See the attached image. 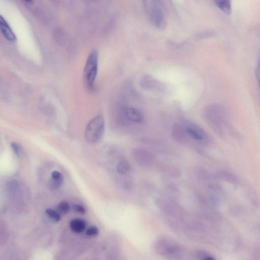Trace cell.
Returning <instances> with one entry per match:
<instances>
[{"mask_svg": "<svg viewBox=\"0 0 260 260\" xmlns=\"http://www.w3.org/2000/svg\"><path fill=\"white\" fill-rule=\"evenodd\" d=\"M223 107L212 105L205 110L204 117L210 127L218 134H226L229 129L228 116Z\"/></svg>", "mask_w": 260, "mask_h": 260, "instance_id": "1", "label": "cell"}, {"mask_svg": "<svg viewBox=\"0 0 260 260\" xmlns=\"http://www.w3.org/2000/svg\"><path fill=\"white\" fill-rule=\"evenodd\" d=\"M105 132V121L103 117L97 116L87 125L85 131V138L92 144L98 143L103 137Z\"/></svg>", "mask_w": 260, "mask_h": 260, "instance_id": "2", "label": "cell"}, {"mask_svg": "<svg viewBox=\"0 0 260 260\" xmlns=\"http://www.w3.org/2000/svg\"><path fill=\"white\" fill-rule=\"evenodd\" d=\"M99 55L97 51H93L89 55L84 69L85 83L89 89H92L97 75Z\"/></svg>", "mask_w": 260, "mask_h": 260, "instance_id": "3", "label": "cell"}, {"mask_svg": "<svg viewBox=\"0 0 260 260\" xmlns=\"http://www.w3.org/2000/svg\"><path fill=\"white\" fill-rule=\"evenodd\" d=\"M148 10L152 24L159 28H163L165 25L164 18L161 8L158 3L155 1L152 2Z\"/></svg>", "mask_w": 260, "mask_h": 260, "instance_id": "4", "label": "cell"}, {"mask_svg": "<svg viewBox=\"0 0 260 260\" xmlns=\"http://www.w3.org/2000/svg\"><path fill=\"white\" fill-rule=\"evenodd\" d=\"M186 134L192 139L198 141H204L206 139L205 132L198 125L193 123H188L184 128Z\"/></svg>", "mask_w": 260, "mask_h": 260, "instance_id": "5", "label": "cell"}, {"mask_svg": "<svg viewBox=\"0 0 260 260\" xmlns=\"http://www.w3.org/2000/svg\"><path fill=\"white\" fill-rule=\"evenodd\" d=\"M122 116L124 119L135 123H141L143 121L144 118L142 113L137 109L127 107L122 110Z\"/></svg>", "mask_w": 260, "mask_h": 260, "instance_id": "6", "label": "cell"}, {"mask_svg": "<svg viewBox=\"0 0 260 260\" xmlns=\"http://www.w3.org/2000/svg\"><path fill=\"white\" fill-rule=\"evenodd\" d=\"M174 242L165 240L159 243L158 249L161 253L171 255L178 252L179 247Z\"/></svg>", "mask_w": 260, "mask_h": 260, "instance_id": "7", "label": "cell"}, {"mask_svg": "<svg viewBox=\"0 0 260 260\" xmlns=\"http://www.w3.org/2000/svg\"><path fill=\"white\" fill-rule=\"evenodd\" d=\"M0 27L2 33L9 41L15 42L17 37L7 21L2 16L0 17Z\"/></svg>", "mask_w": 260, "mask_h": 260, "instance_id": "8", "label": "cell"}, {"mask_svg": "<svg viewBox=\"0 0 260 260\" xmlns=\"http://www.w3.org/2000/svg\"><path fill=\"white\" fill-rule=\"evenodd\" d=\"M87 226L85 220L81 218H76L72 219L70 222V228L71 230L77 234L83 232Z\"/></svg>", "mask_w": 260, "mask_h": 260, "instance_id": "9", "label": "cell"}, {"mask_svg": "<svg viewBox=\"0 0 260 260\" xmlns=\"http://www.w3.org/2000/svg\"><path fill=\"white\" fill-rule=\"evenodd\" d=\"M217 7L224 13L229 15L231 12V4L230 0H214Z\"/></svg>", "mask_w": 260, "mask_h": 260, "instance_id": "10", "label": "cell"}, {"mask_svg": "<svg viewBox=\"0 0 260 260\" xmlns=\"http://www.w3.org/2000/svg\"><path fill=\"white\" fill-rule=\"evenodd\" d=\"M52 178L53 179V187L56 189L60 188L64 180L62 174L58 171L53 172L52 174Z\"/></svg>", "mask_w": 260, "mask_h": 260, "instance_id": "11", "label": "cell"}, {"mask_svg": "<svg viewBox=\"0 0 260 260\" xmlns=\"http://www.w3.org/2000/svg\"><path fill=\"white\" fill-rule=\"evenodd\" d=\"M130 166L126 161H121L117 166V171L121 174H125L130 170Z\"/></svg>", "mask_w": 260, "mask_h": 260, "instance_id": "12", "label": "cell"}, {"mask_svg": "<svg viewBox=\"0 0 260 260\" xmlns=\"http://www.w3.org/2000/svg\"><path fill=\"white\" fill-rule=\"evenodd\" d=\"M46 212L49 217L54 222H59L61 219L60 213L52 209H47Z\"/></svg>", "mask_w": 260, "mask_h": 260, "instance_id": "13", "label": "cell"}, {"mask_svg": "<svg viewBox=\"0 0 260 260\" xmlns=\"http://www.w3.org/2000/svg\"><path fill=\"white\" fill-rule=\"evenodd\" d=\"M58 211L60 213L67 214L70 210V206L69 204L65 201H61L57 206Z\"/></svg>", "mask_w": 260, "mask_h": 260, "instance_id": "14", "label": "cell"}, {"mask_svg": "<svg viewBox=\"0 0 260 260\" xmlns=\"http://www.w3.org/2000/svg\"><path fill=\"white\" fill-rule=\"evenodd\" d=\"M196 256L198 259H200L213 260L215 259L213 256L211 254L203 250L197 251L196 253Z\"/></svg>", "mask_w": 260, "mask_h": 260, "instance_id": "15", "label": "cell"}, {"mask_svg": "<svg viewBox=\"0 0 260 260\" xmlns=\"http://www.w3.org/2000/svg\"><path fill=\"white\" fill-rule=\"evenodd\" d=\"M99 230L98 228L95 226H92L88 228L86 232V234L88 236L94 237L98 235Z\"/></svg>", "mask_w": 260, "mask_h": 260, "instance_id": "16", "label": "cell"}, {"mask_svg": "<svg viewBox=\"0 0 260 260\" xmlns=\"http://www.w3.org/2000/svg\"><path fill=\"white\" fill-rule=\"evenodd\" d=\"M73 209L76 212L81 214H85L86 212L85 208L81 205L74 204L73 205Z\"/></svg>", "mask_w": 260, "mask_h": 260, "instance_id": "17", "label": "cell"}, {"mask_svg": "<svg viewBox=\"0 0 260 260\" xmlns=\"http://www.w3.org/2000/svg\"><path fill=\"white\" fill-rule=\"evenodd\" d=\"M255 75L258 86L260 89V57L258 59L255 70Z\"/></svg>", "mask_w": 260, "mask_h": 260, "instance_id": "18", "label": "cell"}, {"mask_svg": "<svg viewBox=\"0 0 260 260\" xmlns=\"http://www.w3.org/2000/svg\"><path fill=\"white\" fill-rule=\"evenodd\" d=\"M13 151L16 155L19 156L20 152V147L18 144L14 142L11 145Z\"/></svg>", "mask_w": 260, "mask_h": 260, "instance_id": "19", "label": "cell"}, {"mask_svg": "<svg viewBox=\"0 0 260 260\" xmlns=\"http://www.w3.org/2000/svg\"><path fill=\"white\" fill-rule=\"evenodd\" d=\"M26 2H28V3H30L32 1V0H25Z\"/></svg>", "mask_w": 260, "mask_h": 260, "instance_id": "20", "label": "cell"}]
</instances>
